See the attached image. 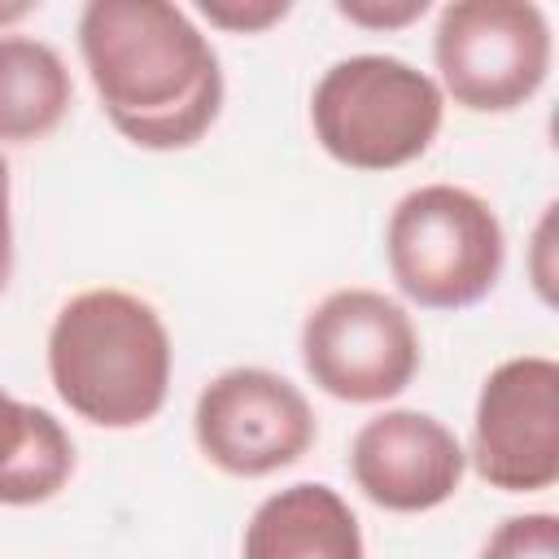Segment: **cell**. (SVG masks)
I'll return each instance as SVG.
<instances>
[{
    "instance_id": "8fae6325",
    "label": "cell",
    "mask_w": 559,
    "mask_h": 559,
    "mask_svg": "<svg viewBox=\"0 0 559 559\" xmlns=\"http://www.w3.org/2000/svg\"><path fill=\"white\" fill-rule=\"evenodd\" d=\"M74 476V441L61 419L0 389V507H39Z\"/></svg>"
},
{
    "instance_id": "3957f363",
    "label": "cell",
    "mask_w": 559,
    "mask_h": 559,
    "mask_svg": "<svg viewBox=\"0 0 559 559\" xmlns=\"http://www.w3.org/2000/svg\"><path fill=\"white\" fill-rule=\"evenodd\" d=\"M441 118L445 96L437 79L389 52L341 57L310 92V131L349 170L411 166L432 148Z\"/></svg>"
},
{
    "instance_id": "9a60e30c",
    "label": "cell",
    "mask_w": 559,
    "mask_h": 559,
    "mask_svg": "<svg viewBox=\"0 0 559 559\" xmlns=\"http://www.w3.org/2000/svg\"><path fill=\"white\" fill-rule=\"evenodd\" d=\"M336 13L354 26H367V31H397V26H411L428 13V0H402V4H380V0H336Z\"/></svg>"
},
{
    "instance_id": "8992f818",
    "label": "cell",
    "mask_w": 559,
    "mask_h": 559,
    "mask_svg": "<svg viewBox=\"0 0 559 559\" xmlns=\"http://www.w3.org/2000/svg\"><path fill=\"white\" fill-rule=\"evenodd\" d=\"M419 358L411 314L376 288H336L301 323V367L336 402L376 406L397 397Z\"/></svg>"
},
{
    "instance_id": "6da1fadb",
    "label": "cell",
    "mask_w": 559,
    "mask_h": 559,
    "mask_svg": "<svg viewBox=\"0 0 559 559\" xmlns=\"http://www.w3.org/2000/svg\"><path fill=\"white\" fill-rule=\"evenodd\" d=\"M79 52L114 131L148 153L192 148L223 109V70L197 22L166 0H92Z\"/></svg>"
},
{
    "instance_id": "7c38bea8",
    "label": "cell",
    "mask_w": 559,
    "mask_h": 559,
    "mask_svg": "<svg viewBox=\"0 0 559 559\" xmlns=\"http://www.w3.org/2000/svg\"><path fill=\"white\" fill-rule=\"evenodd\" d=\"M74 83L61 52L35 35H0V140L35 144L70 114Z\"/></svg>"
},
{
    "instance_id": "2e32d148",
    "label": "cell",
    "mask_w": 559,
    "mask_h": 559,
    "mask_svg": "<svg viewBox=\"0 0 559 559\" xmlns=\"http://www.w3.org/2000/svg\"><path fill=\"white\" fill-rule=\"evenodd\" d=\"M555 210L559 205H546L537 231H533V258H528V271H533V288L546 306H555V266H550V253H555Z\"/></svg>"
},
{
    "instance_id": "52a82bcc",
    "label": "cell",
    "mask_w": 559,
    "mask_h": 559,
    "mask_svg": "<svg viewBox=\"0 0 559 559\" xmlns=\"http://www.w3.org/2000/svg\"><path fill=\"white\" fill-rule=\"evenodd\" d=\"M192 437L218 472L258 480L293 467L314 445V411L288 376L227 367L197 393Z\"/></svg>"
},
{
    "instance_id": "4fadbf2b",
    "label": "cell",
    "mask_w": 559,
    "mask_h": 559,
    "mask_svg": "<svg viewBox=\"0 0 559 559\" xmlns=\"http://www.w3.org/2000/svg\"><path fill=\"white\" fill-rule=\"evenodd\" d=\"M480 559H559V520L550 511L511 515L485 537Z\"/></svg>"
},
{
    "instance_id": "30bf717a",
    "label": "cell",
    "mask_w": 559,
    "mask_h": 559,
    "mask_svg": "<svg viewBox=\"0 0 559 559\" xmlns=\"http://www.w3.org/2000/svg\"><path fill=\"white\" fill-rule=\"evenodd\" d=\"M240 559H367L358 515L323 480H297L258 502Z\"/></svg>"
},
{
    "instance_id": "9c48e42d",
    "label": "cell",
    "mask_w": 559,
    "mask_h": 559,
    "mask_svg": "<svg viewBox=\"0 0 559 559\" xmlns=\"http://www.w3.org/2000/svg\"><path fill=\"white\" fill-rule=\"evenodd\" d=\"M463 472V441L428 411H380L349 441V476L380 511H432L459 493Z\"/></svg>"
},
{
    "instance_id": "5bb4252c",
    "label": "cell",
    "mask_w": 559,
    "mask_h": 559,
    "mask_svg": "<svg viewBox=\"0 0 559 559\" xmlns=\"http://www.w3.org/2000/svg\"><path fill=\"white\" fill-rule=\"evenodd\" d=\"M288 0H205L201 17H210V26L231 31V35H258L275 22L288 17Z\"/></svg>"
},
{
    "instance_id": "e0dca14e",
    "label": "cell",
    "mask_w": 559,
    "mask_h": 559,
    "mask_svg": "<svg viewBox=\"0 0 559 559\" xmlns=\"http://www.w3.org/2000/svg\"><path fill=\"white\" fill-rule=\"evenodd\" d=\"M9 162L0 153V293L9 288L13 275V210H9Z\"/></svg>"
},
{
    "instance_id": "277c9868",
    "label": "cell",
    "mask_w": 559,
    "mask_h": 559,
    "mask_svg": "<svg viewBox=\"0 0 559 559\" xmlns=\"http://www.w3.org/2000/svg\"><path fill=\"white\" fill-rule=\"evenodd\" d=\"M384 258L397 293L419 310H467L493 293L507 236L480 192L419 183L384 223Z\"/></svg>"
},
{
    "instance_id": "5b68a950",
    "label": "cell",
    "mask_w": 559,
    "mask_h": 559,
    "mask_svg": "<svg viewBox=\"0 0 559 559\" xmlns=\"http://www.w3.org/2000/svg\"><path fill=\"white\" fill-rule=\"evenodd\" d=\"M550 22L528 0L445 4L432 35L437 87L467 114H511L550 74Z\"/></svg>"
},
{
    "instance_id": "7a4b0ae2",
    "label": "cell",
    "mask_w": 559,
    "mask_h": 559,
    "mask_svg": "<svg viewBox=\"0 0 559 559\" xmlns=\"http://www.w3.org/2000/svg\"><path fill=\"white\" fill-rule=\"evenodd\" d=\"M170 332L127 288L74 293L48 328V380L92 428H140L170 393Z\"/></svg>"
},
{
    "instance_id": "ac0fdd59",
    "label": "cell",
    "mask_w": 559,
    "mask_h": 559,
    "mask_svg": "<svg viewBox=\"0 0 559 559\" xmlns=\"http://www.w3.org/2000/svg\"><path fill=\"white\" fill-rule=\"evenodd\" d=\"M26 13H31V4H13V9H0V22H17Z\"/></svg>"
},
{
    "instance_id": "ba28073f",
    "label": "cell",
    "mask_w": 559,
    "mask_h": 559,
    "mask_svg": "<svg viewBox=\"0 0 559 559\" xmlns=\"http://www.w3.org/2000/svg\"><path fill=\"white\" fill-rule=\"evenodd\" d=\"M476 476L502 493H542L559 480V362L520 354L498 362L472 411Z\"/></svg>"
}]
</instances>
